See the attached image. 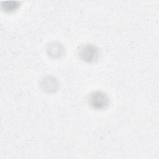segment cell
Instances as JSON below:
<instances>
[{
  "label": "cell",
  "mask_w": 159,
  "mask_h": 159,
  "mask_svg": "<svg viewBox=\"0 0 159 159\" xmlns=\"http://www.w3.org/2000/svg\"><path fill=\"white\" fill-rule=\"evenodd\" d=\"M40 87L42 89L48 93L55 92L58 88L57 80L52 76H44L40 81Z\"/></svg>",
  "instance_id": "obj_3"
},
{
  "label": "cell",
  "mask_w": 159,
  "mask_h": 159,
  "mask_svg": "<svg viewBox=\"0 0 159 159\" xmlns=\"http://www.w3.org/2000/svg\"><path fill=\"white\" fill-rule=\"evenodd\" d=\"M78 55L79 58L85 63H94L99 59V50L94 45L86 43L80 47Z\"/></svg>",
  "instance_id": "obj_2"
},
{
  "label": "cell",
  "mask_w": 159,
  "mask_h": 159,
  "mask_svg": "<svg viewBox=\"0 0 159 159\" xmlns=\"http://www.w3.org/2000/svg\"><path fill=\"white\" fill-rule=\"evenodd\" d=\"M48 55L53 59H58L65 53V48L62 44L57 42L50 43L47 47Z\"/></svg>",
  "instance_id": "obj_4"
},
{
  "label": "cell",
  "mask_w": 159,
  "mask_h": 159,
  "mask_svg": "<svg viewBox=\"0 0 159 159\" xmlns=\"http://www.w3.org/2000/svg\"><path fill=\"white\" fill-rule=\"evenodd\" d=\"M88 104L94 110L102 111L106 109L109 105V97L105 92L95 91L92 92L88 99Z\"/></svg>",
  "instance_id": "obj_1"
},
{
  "label": "cell",
  "mask_w": 159,
  "mask_h": 159,
  "mask_svg": "<svg viewBox=\"0 0 159 159\" xmlns=\"http://www.w3.org/2000/svg\"><path fill=\"white\" fill-rule=\"evenodd\" d=\"M2 8L6 12H13L16 11L17 9H19L20 6V3L18 2L14 1H8V2H2Z\"/></svg>",
  "instance_id": "obj_5"
}]
</instances>
